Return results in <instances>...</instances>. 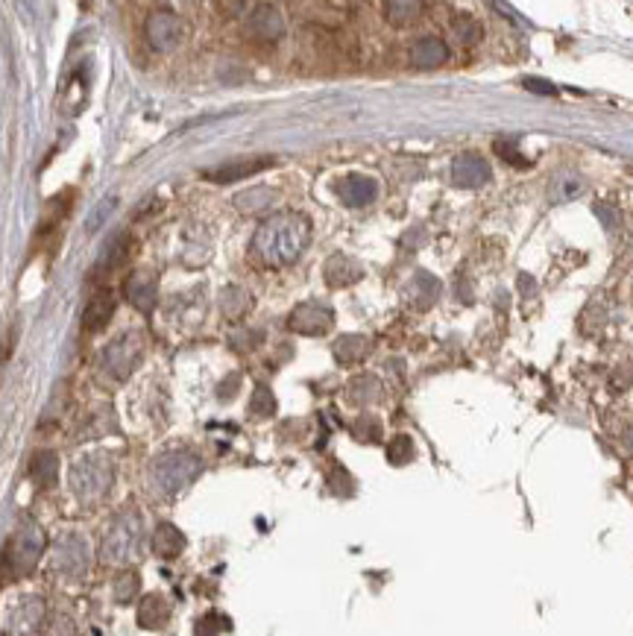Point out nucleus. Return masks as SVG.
<instances>
[{"mask_svg": "<svg viewBox=\"0 0 633 636\" xmlns=\"http://www.w3.org/2000/svg\"><path fill=\"white\" fill-rule=\"evenodd\" d=\"M311 241V223L299 212L270 214L253 238L250 253L264 267H291Z\"/></svg>", "mask_w": 633, "mask_h": 636, "instance_id": "obj_1", "label": "nucleus"}, {"mask_svg": "<svg viewBox=\"0 0 633 636\" xmlns=\"http://www.w3.org/2000/svg\"><path fill=\"white\" fill-rule=\"evenodd\" d=\"M112 484H115V464L106 452L83 455L71 469V490L83 505L100 502Z\"/></svg>", "mask_w": 633, "mask_h": 636, "instance_id": "obj_2", "label": "nucleus"}, {"mask_svg": "<svg viewBox=\"0 0 633 636\" xmlns=\"http://www.w3.org/2000/svg\"><path fill=\"white\" fill-rule=\"evenodd\" d=\"M44 552V531L36 522H24L6 543L0 557V575L3 578H21L30 575Z\"/></svg>", "mask_w": 633, "mask_h": 636, "instance_id": "obj_3", "label": "nucleus"}, {"mask_svg": "<svg viewBox=\"0 0 633 636\" xmlns=\"http://www.w3.org/2000/svg\"><path fill=\"white\" fill-rule=\"evenodd\" d=\"M203 472V461L188 452V449H170L165 455H159L150 467V478L156 484V490L162 493H182L185 487H191Z\"/></svg>", "mask_w": 633, "mask_h": 636, "instance_id": "obj_4", "label": "nucleus"}, {"mask_svg": "<svg viewBox=\"0 0 633 636\" xmlns=\"http://www.w3.org/2000/svg\"><path fill=\"white\" fill-rule=\"evenodd\" d=\"M141 552V516L121 513L103 537L100 557L103 563H132Z\"/></svg>", "mask_w": 633, "mask_h": 636, "instance_id": "obj_5", "label": "nucleus"}, {"mask_svg": "<svg viewBox=\"0 0 633 636\" xmlns=\"http://www.w3.org/2000/svg\"><path fill=\"white\" fill-rule=\"evenodd\" d=\"M144 355V335L141 332H121L118 338L112 340L103 355H100V367L109 379L124 382L129 379V373L135 370V364Z\"/></svg>", "mask_w": 633, "mask_h": 636, "instance_id": "obj_6", "label": "nucleus"}, {"mask_svg": "<svg viewBox=\"0 0 633 636\" xmlns=\"http://www.w3.org/2000/svg\"><path fill=\"white\" fill-rule=\"evenodd\" d=\"M144 33H147V42L153 44L159 53H170L176 50L182 39H185V24L176 12L170 9H156L147 24H144Z\"/></svg>", "mask_w": 633, "mask_h": 636, "instance_id": "obj_7", "label": "nucleus"}, {"mask_svg": "<svg viewBox=\"0 0 633 636\" xmlns=\"http://www.w3.org/2000/svg\"><path fill=\"white\" fill-rule=\"evenodd\" d=\"M335 323V311L323 302H302L296 305L288 317V326L296 335H308V338H317V335H326Z\"/></svg>", "mask_w": 633, "mask_h": 636, "instance_id": "obj_8", "label": "nucleus"}, {"mask_svg": "<svg viewBox=\"0 0 633 636\" xmlns=\"http://www.w3.org/2000/svg\"><path fill=\"white\" fill-rule=\"evenodd\" d=\"M91 563V554H88V546L80 534H62L56 540V549H53V566L56 572L68 575V578H80L85 569Z\"/></svg>", "mask_w": 633, "mask_h": 636, "instance_id": "obj_9", "label": "nucleus"}, {"mask_svg": "<svg viewBox=\"0 0 633 636\" xmlns=\"http://www.w3.org/2000/svg\"><path fill=\"white\" fill-rule=\"evenodd\" d=\"M44 622V598L39 595H24L21 601H15L9 607L6 616V634L9 636H27L36 634Z\"/></svg>", "mask_w": 633, "mask_h": 636, "instance_id": "obj_10", "label": "nucleus"}, {"mask_svg": "<svg viewBox=\"0 0 633 636\" xmlns=\"http://www.w3.org/2000/svg\"><path fill=\"white\" fill-rule=\"evenodd\" d=\"M490 165L478 153H464L452 162V182L458 188H481L490 182Z\"/></svg>", "mask_w": 633, "mask_h": 636, "instance_id": "obj_11", "label": "nucleus"}, {"mask_svg": "<svg viewBox=\"0 0 633 636\" xmlns=\"http://www.w3.org/2000/svg\"><path fill=\"white\" fill-rule=\"evenodd\" d=\"M250 33L261 42H279L285 36V18L276 6L270 3H261L255 6L253 15H250Z\"/></svg>", "mask_w": 633, "mask_h": 636, "instance_id": "obj_12", "label": "nucleus"}, {"mask_svg": "<svg viewBox=\"0 0 633 636\" xmlns=\"http://www.w3.org/2000/svg\"><path fill=\"white\" fill-rule=\"evenodd\" d=\"M124 297H127L138 311L150 314V311L156 308V302H159V285H156V276H150V273H144V270L132 273V276L127 279V285H124Z\"/></svg>", "mask_w": 633, "mask_h": 636, "instance_id": "obj_13", "label": "nucleus"}, {"mask_svg": "<svg viewBox=\"0 0 633 636\" xmlns=\"http://www.w3.org/2000/svg\"><path fill=\"white\" fill-rule=\"evenodd\" d=\"M446 62H449V47L443 39L428 36V39L414 42V47H411V65L420 68V71H434Z\"/></svg>", "mask_w": 633, "mask_h": 636, "instance_id": "obj_14", "label": "nucleus"}, {"mask_svg": "<svg viewBox=\"0 0 633 636\" xmlns=\"http://www.w3.org/2000/svg\"><path fill=\"white\" fill-rule=\"evenodd\" d=\"M338 194L346 206H355L358 209V206H370L376 200L379 185L370 176H346L338 185Z\"/></svg>", "mask_w": 633, "mask_h": 636, "instance_id": "obj_15", "label": "nucleus"}, {"mask_svg": "<svg viewBox=\"0 0 633 636\" xmlns=\"http://www.w3.org/2000/svg\"><path fill=\"white\" fill-rule=\"evenodd\" d=\"M270 165H273V159H238V162H226L220 168L209 170L206 176L211 182H238V179H247L258 170L270 168Z\"/></svg>", "mask_w": 633, "mask_h": 636, "instance_id": "obj_16", "label": "nucleus"}, {"mask_svg": "<svg viewBox=\"0 0 633 636\" xmlns=\"http://www.w3.org/2000/svg\"><path fill=\"white\" fill-rule=\"evenodd\" d=\"M112 314H115V297H112V291L94 294V297L88 299V308H85V329H88V332L106 329V323L112 320Z\"/></svg>", "mask_w": 633, "mask_h": 636, "instance_id": "obj_17", "label": "nucleus"}, {"mask_svg": "<svg viewBox=\"0 0 633 636\" xmlns=\"http://www.w3.org/2000/svg\"><path fill=\"white\" fill-rule=\"evenodd\" d=\"M326 282L332 285V288H346V285H352V282H358L361 279V264L358 261H352L349 255H332L329 261H326Z\"/></svg>", "mask_w": 633, "mask_h": 636, "instance_id": "obj_18", "label": "nucleus"}, {"mask_svg": "<svg viewBox=\"0 0 633 636\" xmlns=\"http://www.w3.org/2000/svg\"><path fill=\"white\" fill-rule=\"evenodd\" d=\"M168 619H170L168 598H162V595L153 593V595H147V598L138 604V625H141V628L156 631V628H162Z\"/></svg>", "mask_w": 633, "mask_h": 636, "instance_id": "obj_19", "label": "nucleus"}, {"mask_svg": "<svg viewBox=\"0 0 633 636\" xmlns=\"http://www.w3.org/2000/svg\"><path fill=\"white\" fill-rule=\"evenodd\" d=\"M132 250H135V244H132V238H129L127 232H124V235H118V238L106 247V253L100 255V261H97L94 273H97V276H103V273H115L121 264H127Z\"/></svg>", "mask_w": 633, "mask_h": 636, "instance_id": "obj_20", "label": "nucleus"}, {"mask_svg": "<svg viewBox=\"0 0 633 636\" xmlns=\"http://www.w3.org/2000/svg\"><path fill=\"white\" fill-rule=\"evenodd\" d=\"M370 338L364 335H343V338L335 340L332 352L338 358V364H361L367 355H370Z\"/></svg>", "mask_w": 633, "mask_h": 636, "instance_id": "obj_21", "label": "nucleus"}, {"mask_svg": "<svg viewBox=\"0 0 633 636\" xmlns=\"http://www.w3.org/2000/svg\"><path fill=\"white\" fill-rule=\"evenodd\" d=\"M437 297H440V282L428 273H417L411 285L405 288V299H411V305L417 308H431V302Z\"/></svg>", "mask_w": 633, "mask_h": 636, "instance_id": "obj_22", "label": "nucleus"}, {"mask_svg": "<svg viewBox=\"0 0 633 636\" xmlns=\"http://www.w3.org/2000/svg\"><path fill=\"white\" fill-rule=\"evenodd\" d=\"M153 549H156V554H159V557L173 560V557H179V554H182V549H185V537H182V531H179L176 525L162 522V525L156 528Z\"/></svg>", "mask_w": 633, "mask_h": 636, "instance_id": "obj_23", "label": "nucleus"}, {"mask_svg": "<svg viewBox=\"0 0 633 636\" xmlns=\"http://www.w3.org/2000/svg\"><path fill=\"white\" fill-rule=\"evenodd\" d=\"M33 478H36V484H42V487H53L56 484V478H59V458H56V452H50V449H44L39 452L36 458H33Z\"/></svg>", "mask_w": 633, "mask_h": 636, "instance_id": "obj_24", "label": "nucleus"}, {"mask_svg": "<svg viewBox=\"0 0 633 636\" xmlns=\"http://www.w3.org/2000/svg\"><path fill=\"white\" fill-rule=\"evenodd\" d=\"M422 3H414V0H393V3H384V15L390 24L396 27H405V24H414L422 15Z\"/></svg>", "mask_w": 633, "mask_h": 636, "instance_id": "obj_25", "label": "nucleus"}, {"mask_svg": "<svg viewBox=\"0 0 633 636\" xmlns=\"http://www.w3.org/2000/svg\"><path fill=\"white\" fill-rule=\"evenodd\" d=\"M584 191V182H581V176H575V173H560L554 182H551V203H563V200H572V197H578Z\"/></svg>", "mask_w": 633, "mask_h": 636, "instance_id": "obj_26", "label": "nucleus"}, {"mask_svg": "<svg viewBox=\"0 0 633 636\" xmlns=\"http://www.w3.org/2000/svg\"><path fill=\"white\" fill-rule=\"evenodd\" d=\"M220 305H223V314L235 320L250 308V294L244 288H226L223 297H220Z\"/></svg>", "mask_w": 633, "mask_h": 636, "instance_id": "obj_27", "label": "nucleus"}, {"mask_svg": "<svg viewBox=\"0 0 633 636\" xmlns=\"http://www.w3.org/2000/svg\"><path fill=\"white\" fill-rule=\"evenodd\" d=\"M387 458H390V464H396V467L411 464V461H414V443H411V437H405V434L393 437V443L387 446Z\"/></svg>", "mask_w": 633, "mask_h": 636, "instance_id": "obj_28", "label": "nucleus"}, {"mask_svg": "<svg viewBox=\"0 0 633 636\" xmlns=\"http://www.w3.org/2000/svg\"><path fill=\"white\" fill-rule=\"evenodd\" d=\"M273 191H267V188H255V191H247V194H238L235 197V206L241 209V212H255V209H261V206H267V203H273Z\"/></svg>", "mask_w": 633, "mask_h": 636, "instance_id": "obj_29", "label": "nucleus"}, {"mask_svg": "<svg viewBox=\"0 0 633 636\" xmlns=\"http://www.w3.org/2000/svg\"><path fill=\"white\" fill-rule=\"evenodd\" d=\"M452 33H455V39H458L461 44L481 42V27H478L472 18H466V15H461V18H455V21H452Z\"/></svg>", "mask_w": 633, "mask_h": 636, "instance_id": "obj_30", "label": "nucleus"}, {"mask_svg": "<svg viewBox=\"0 0 633 636\" xmlns=\"http://www.w3.org/2000/svg\"><path fill=\"white\" fill-rule=\"evenodd\" d=\"M250 411H253L255 417H270V414H276V399H273V393H270L267 387H255Z\"/></svg>", "mask_w": 633, "mask_h": 636, "instance_id": "obj_31", "label": "nucleus"}, {"mask_svg": "<svg viewBox=\"0 0 633 636\" xmlns=\"http://www.w3.org/2000/svg\"><path fill=\"white\" fill-rule=\"evenodd\" d=\"M352 434L364 443H376L381 437V423L376 417H361L358 423L352 425Z\"/></svg>", "mask_w": 633, "mask_h": 636, "instance_id": "obj_32", "label": "nucleus"}, {"mask_svg": "<svg viewBox=\"0 0 633 636\" xmlns=\"http://www.w3.org/2000/svg\"><path fill=\"white\" fill-rule=\"evenodd\" d=\"M138 575L135 572H124L118 581H115V598L121 601V604H127V601H132V595L138 593Z\"/></svg>", "mask_w": 633, "mask_h": 636, "instance_id": "obj_33", "label": "nucleus"}, {"mask_svg": "<svg viewBox=\"0 0 633 636\" xmlns=\"http://www.w3.org/2000/svg\"><path fill=\"white\" fill-rule=\"evenodd\" d=\"M496 153H499V156H505L507 165H528V162H525V156L519 153V141H513V138H502V141H496Z\"/></svg>", "mask_w": 633, "mask_h": 636, "instance_id": "obj_34", "label": "nucleus"}, {"mask_svg": "<svg viewBox=\"0 0 633 636\" xmlns=\"http://www.w3.org/2000/svg\"><path fill=\"white\" fill-rule=\"evenodd\" d=\"M223 625H226V622H223L217 613H209L206 619L197 622V636H217L223 631Z\"/></svg>", "mask_w": 633, "mask_h": 636, "instance_id": "obj_35", "label": "nucleus"}, {"mask_svg": "<svg viewBox=\"0 0 633 636\" xmlns=\"http://www.w3.org/2000/svg\"><path fill=\"white\" fill-rule=\"evenodd\" d=\"M525 85H528L531 91H537V94H554L551 83H543V80H525Z\"/></svg>", "mask_w": 633, "mask_h": 636, "instance_id": "obj_36", "label": "nucleus"}]
</instances>
